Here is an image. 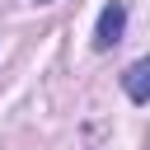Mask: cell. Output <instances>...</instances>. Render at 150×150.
Returning a JSON list of instances; mask_svg holds the SVG:
<instances>
[{
    "mask_svg": "<svg viewBox=\"0 0 150 150\" xmlns=\"http://www.w3.org/2000/svg\"><path fill=\"white\" fill-rule=\"evenodd\" d=\"M122 33H127V5H122V0H112V5H103V14H98L94 47H98V52H108V47H117V42H122Z\"/></svg>",
    "mask_w": 150,
    "mask_h": 150,
    "instance_id": "cell-1",
    "label": "cell"
},
{
    "mask_svg": "<svg viewBox=\"0 0 150 150\" xmlns=\"http://www.w3.org/2000/svg\"><path fill=\"white\" fill-rule=\"evenodd\" d=\"M122 89H127L131 103H150V56L145 61H131L122 70Z\"/></svg>",
    "mask_w": 150,
    "mask_h": 150,
    "instance_id": "cell-2",
    "label": "cell"
},
{
    "mask_svg": "<svg viewBox=\"0 0 150 150\" xmlns=\"http://www.w3.org/2000/svg\"><path fill=\"white\" fill-rule=\"evenodd\" d=\"M33 5H52V0H33Z\"/></svg>",
    "mask_w": 150,
    "mask_h": 150,
    "instance_id": "cell-3",
    "label": "cell"
}]
</instances>
